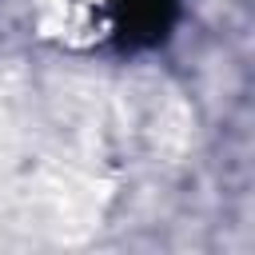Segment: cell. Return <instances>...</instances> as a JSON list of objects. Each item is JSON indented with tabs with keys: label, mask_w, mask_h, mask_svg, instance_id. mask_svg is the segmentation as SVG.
<instances>
[{
	"label": "cell",
	"mask_w": 255,
	"mask_h": 255,
	"mask_svg": "<svg viewBox=\"0 0 255 255\" xmlns=\"http://www.w3.org/2000/svg\"><path fill=\"white\" fill-rule=\"evenodd\" d=\"M112 44L120 52H143L171 36L179 0H112Z\"/></svg>",
	"instance_id": "1"
}]
</instances>
